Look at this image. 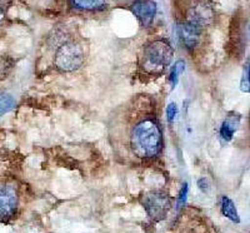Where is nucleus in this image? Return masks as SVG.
Segmentation results:
<instances>
[{
    "label": "nucleus",
    "instance_id": "nucleus-8",
    "mask_svg": "<svg viewBox=\"0 0 250 233\" xmlns=\"http://www.w3.org/2000/svg\"><path fill=\"white\" fill-rule=\"evenodd\" d=\"M131 14L137 18L143 28H148L153 24L156 17L155 0H133L129 5Z\"/></svg>",
    "mask_w": 250,
    "mask_h": 233
},
{
    "label": "nucleus",
    "instance_id": "nucleus-14",
    "mask_svg": "<svg viewBox=\"0 0 250 233\" xmlns=\"http://www.w3.org/2000/svg\"><path fill=\"white\" fill-rule=\"evenodd\" d=\"M240 89L244 93H250V57L244 64L242 79H240Z\"/></svg>",
    "mask_w": 250,
    "mask_h": 233
},
{
    "label": "nucleus",
    "instance_id": "nucleus-16",
    "mask_svg": "<svg viewBox=\"0 0 250 233\" xmlns=\"http://www.w3.org/2000/svg\"><path fill=\"white\" fill-rule=\"evenodd\" d=\"M187 194H188V185L187 183H184V185H183L182 190H180V193H179V198H178V205H179V207H182V206L185 205V202H187Z\"/></svg>",
    "mask_w": 250,
    "mask_h": 233
},
{
    "label": "nucleus",
    "instance_id": "nucleus-11",
    "mask_svg": "<svg viewBox=\"0 0 250 233\" xmlns=\"http://www.w3.org/2000/svg\"><path fill=\"white\" fill-rule=\"evenodd\" d=\"M220 210H222L223 216L227 217L228 219H230L234 223H239V222H240V217H239L238 210H236L235 203H234L228 196L222 197Z\"/></svg>",
    "mask_w": 250,
    "mask_h": 233
},
{
    "label": "nucleus",
    "instance_id": "nucleus-17",
    "mask_svg": "<svg viewBox=\"0 0 250 233\" xmlns=\"http://www.w3.org/2000/svg\"><path fill=\"white\" fill-rule=\"evenodd\" d=\"M198 186H199V188L202 190H207L208 189V185H207V181H205V178H200L199 181H198Z\"/></svg>",
    "mask_w": 250,
    "mask_h": 233
},
{
    "label": "nucleus",
    "instance_id": "nucleus-9",
    "mask_svg": "<svg viewBox=\"0 0 250 233\" xmlns=\"http://www.w3.org/2000/svg\"><path fill=\"white\" fill-rule=\"evenodd\" d=\"M239 124H240V116L238 113H230L225 118L224 122L220 125L219 134L224 142H230L233 140L234 134L238 131Z\"/></svg>",
    "mask_w": 250,
    "mask_h": 233
},
{
    "label": "nucleus",
    "instance_id": "nucleus-1",
    "mask_svg": "<svg viewBox=\"0 0 250 233\" xmlns=\"http://www.w3.org/2000/svg\"><path fill=\"white\" fill-rule=\"evenodd\" d=\"M130 145L140 158H154L163 149V131L154 116H145L131 129Z\"/></svg>",
    "mask_w": 250,
    "mask_h": 233
},
{
    "label": "nucleus",
    "instance_id": "nucleus-15",
    "mask_svg": "<svg viewBox=\"0 0 250 233\" xmlns=\"http://www.w3.org/2000/svg\"><path fill=\"white\" fill-rule=\"evenodd\" d=\"M176 116H178V107H176L175 103H170L167 107V118H168L169 122H174L176 119Z\"/></svg>",
    "mask_w": 250,
    "mask_h": 233
},
{
    "label": "nucleus",
    "instance_id": "nucleus-19",
    "mask_svg": "<svg viewBox=\"0 0 250 233\" xmlns=\"http://www.w3.org/2000/svg\"><path fill=\"white\" fill-rule=\"evenodd\" d=\"M249 31H250V25H249Z\"/></svg>",
    "mask_w": 250,
    "mask_h": 233
},
{
    "label": "nucleus",
    "instance_id": "nucleus-12",
    "mask_svg": "<svg viewBox=\"0 0 250 233\" xmlns=\"http://www.w3.org/2000/svg\"><path fill=\"white\" fill-rule=\"evenodd\" d=\"M185 69V62L184 60H176L174 63V66L171 67L170 73H169V83H170L171 89H174L179 82V75L184 71Z\"/></svg>",
    "mask_w": 250,
    "mask_h": 233
},
{
    "label": "nucleus",
    "instance_id": "nucleus-6",
    "mask_svg": "<svg viewBox=\"0 0 250 233\" xmlns=\"http://www.w3.org/2000/svg\"><path fill=\"white\" fill-rule=\"evenodd\" d=\"M19 207V194L14 186L0 185V219L9 222L15 217Z\"/></svg>",
    "mask_w": 250,
    "mask_h": 233
},
{
    "label": "nucleus",
    "instance_id": "nucleus-13",
    "mask_svg": "<svg viewBox=\"0 0 250 233\" xmlns=\"http://www.w3.org/2000/svg\"><path fill=\"white\" fill-rule=\"evenodd\" d=\"M15 107V99L12 94L1 93L0 94V118L5 113L12 111Z\"/></svg>",
    "mask_w": 250,
    "mask_h": 233
},
{
    "label": "nucleus",
    "instance_id": "nucleus-18",
    "mask_svg": "<svg viewBox=\"0 0 250 233\" xmlns=\"http://www.w3.org/2000/svg\"><path fill=\"white\" fill-rule=\"evenodd\" d=\"M4 18H5V14H4L3 8H1V6H0V26H1V24H3Z\"/></svg>",
    "mask_w": 250,
    "mask_h": 233
},
{
    "label": "nucleus",
    "instance_id": "nucleus-5",
    "mask_svg": "<svg viewBox=\"0 0 250 233\" xmlns=\"http://www.w3.org/2000/svg\"><path fill=\"white\" fill-rule=\"evenodd\" d=\"M215 13L207 0H190L184 9V18L180 22L194 24L199 28L205 29L213 23Z\"/></svg>",
    "mask_w": 250,
    "mask_h": 233
},
{
    "label": "nucleus",
    "instance_id": "nucleus-3",
    "mask_svg": "<svg viewBox=\"0 0 250 233\" xmlns=\"http://www.w3.org/2000/svg\"><path fill=\"white\" fill-rule=\"evenodd\" d=\"M85 62V51L80 43L66 40L58 47L54 55V66L64 73H71L83 67Z\"/></svg>",
    "mask_w": 250,
    "mask_h": 233
},
{
    "label": "nucleus",
    "instance_id": "nucleus-2",
    "mask_svg": "<svg viewBox=\"0 0 250 233\" xmlns=\"http://www.w3.org/2000/svg\"><path fill=\"white\" fill-rule=\"evenodd\" d=\"M174 49L170 42L165 38L150 40L145 44L142 55V68L150 75H159L170 66Z\"/></svg>",
    "mask_w": 250,
    "mask_h": 233
},
{
    "label": "nucleus",
    "instance_id": "nucleus-4",
    "mask_svg": "<svg viewBox=\"0 0 250 233\" xmlns=\"http://www.w3.org/2000/svg\"><path fill=\"white\" fill-rule=\"evenodd\" d=\"M140 202L146 214L154 222H159L167 218L173 206L170 196L164 190H150L142 197Z\"/></svg>",
    "mask_w": 250,
    "mask_h": 233
},
{
    "label": "nucleus",
    "instance_id": "nucleus-10",
    "mask_svg": "<svg viewBox=\"0 0 250 233\" xmlns=\"http://www.w3.org/2000/svg\"><path fill=\"white\" fill-rule=\"evenodd\" d=\"M108 0H70L71 6L82 12H99L106 6Z\"/></svg>",
    "mask_w": 250,
    "mask_h": 233
},
{
    "label": "nucleus",
    "instance_id": "nucleus-7",
    "mask_svg": "<svg viewBox=\"0 0 250 233\" xmlns=\"http://www.w3.org/2000/svg\"><path fill=\"white\" fill-rule=\"evenodd\" d=\"M203 33H204V29L194 24L187 23V22H178V25H176V34L180 43L189 51L195 50L199 47V44L202 43Z\"/></svg>",
    "mask_w": 250,
    "mask_h": 233
}]
</instances>
